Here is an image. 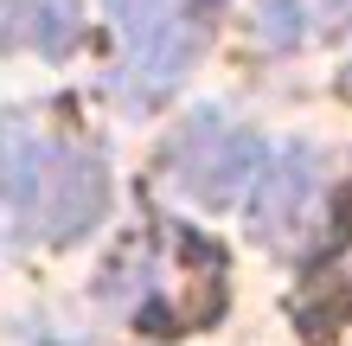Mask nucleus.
I'll use <instances>...</instances> for the list:
<instances>
[{"mask_svg": "<svg viewBox=\"0 0 352 346\" xmlns=\"http://www.w3.org/2000/svg\"><path fill=\"white\" fill-rule=\"evenodd\" d=\"M0 199L26 231L71 244L109 206V173L96 154L38 135L26 116H0Z\"/></svg>", "mask_w": 352, "mask_h": 346, "instance_id": "nucleus-1", "label": "nucleus"}, {"mask_svg": "<svg viewBox=\"0 0 352 346\" xmlns=\"http://www.w3.org/2000/svg\"><path fill=\"white\" fill-rule=\"evenodd\" d=\"M122 32V96L129 109H160L205 52L218 0H109Z\"/></svg>", "mask_w": 352, "mask_h": 346, "instance_id": "nucleus-2", "label": "nucleus"}, {"mask_svg": "<svg viewBox=\"0 0 352 346\" xmlns=\"http://www.w3.org/2000/svg\"><path fill=\"white\" fill-rule=\"evenodd\" d=\"M263 167V141L250 129H231L218 109H205L192 129L173 141L167 154V173L186 199H199V206H237L243 186H250V173Z\"/></svg>", "mask_w": 352, "mask_h": 346, "instance_id": "nucleus-3", "label": "nucleus"}, {"mask_svg": "<svg viewBox=\"0 0 352 346\" xmlns=\"http://www.w3.org/2000/svg\"><path fill=\"white\" fill-rule=\"evenodd\" d=\"M307 206H314V148H307V141H288L276 160H263L250 173L243 212H250V231L263 244H282L307 218Z\"/></svg>", "mask_w": 352, "mask_h": 346, "instance_id": "nucleus-4", "label": "nucleus"}, {"mask_svg": "<svg viewBox=\"0 0 352 346\" xmlns=\"http://www.w3.org/2000/svg\"><path fill=\"white\" fill-rule=\"evenodd\" d=\"M26 19H32L26 32L38 39V52H45V58H65L77 45V32H84V7H77V0H32Z\"/></svg>", "mask_w": 352, "mask_h": 346, "instance_id": "nucleus-5", "label": "nucleus"}, {"mask_svg": "<svg viewBox=\"0 0 352 346\" xmlns=\"http://www.w3.org/2000/svg\"><path fill=\"white\" fill-rule=\"evenodd\" d=\"M256 32L269 52H288L307 39V7L301 0H256Z\"/></svg>", "mask_w": 352, "mask_h": 346, "instance_id": "nucleus-6", "label": "nucleus"}, {"mask_svg": "<svg viewBox=\"0 0 352 346\" xmlns=\"http://www.w3.org/2000/svg\"><path fill=\"white\" fill-rule=\"evenodd\" d=\"M26 39V0H0V52Z\"/></svg>", "mask_w": 352, "mask_h": 346, "instance_id": "nucleus-7", "label": "nucleus"}, {"mask_svg": "<svg viewBox=\"0 0 352 346\" xmlns=\"http://www.w3.org/2000/svg\"><path fill=\"white\" fill-rule=\"evenodd\" d=\"M346 90H352V65H346Z\"/></svg>", "mask_w": 352, "mask_h": 346, "instance_id": "nucleus-8", "label": "nucleus"}]
</instances>
